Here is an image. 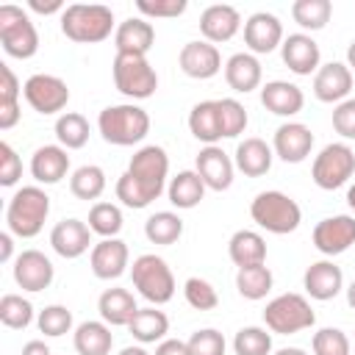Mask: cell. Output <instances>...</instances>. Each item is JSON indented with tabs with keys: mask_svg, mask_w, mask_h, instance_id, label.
Returning <instances> with one entry per match:
<instances>
[{
	"mask_svg": "<svg viewBox=\"0 0 355 355\" xmlns=\"http://www.w3.org/2000/svg\"><path fill=\"white\" fill-rule=\"evenodd\" d=\"M50 244L61 258H80L92 244V227L80 219H61L50 233Z\"/></svg>",
	"mask_w": 355,
	"mask_h": 355,
	"instance_id": "obj_20",
	"label": "cell"
},
{
	"mask_svg": "<svg viewBox=\"0 0 355 355\" xmlns=\"http://www.w3.org/2000/svg\"><path fill=\"white\" fill-rule=\"evenodd\" d=\"M349 89H352V69L347 64L330 61V64L319 67L313 75V94L322 103H338V100L344 103Z\"/></svg>",
	"mask_w": 355,
	"mask_h": 355,
	"instance_id": "obj_17",
	"label": "cell"
},
{
	"mask_svg": "<svg viewBox=\"0 0 355 355\" xmlns=\"http://www.w3.org/2000/svg\"><path fill=\"white\" fill-rule=\"evenodd\" d=\"M250 216L263 230L277 233V236L294 233L300 227V222H302L300 205L283 191H261L250 205Z\"/></svg>",
	"mask_w": 355,
	"mask_h": 355,
	"instance_id": "obj_5",
	"label": "cell"
},
{
	"mask_svg": "<svg viewBox=\"0 0 355 355\" xmlns=\"http://www.w3.org/2000/svg\"><path fill=\"white\" fill-rule=\"evenodd\" d=\"M11 250H14L11 233H0V261H8L11 258Z\"/></svg>",
	"mask_w": 355,
	"mask_h": 355,
	"instance_id": "obj_56",
	"label": "cell"
},
{
	"mask_svg": "<svg viewBox=\"0 0 355 355\" xmlns=\"http://www.w3.org/2000/svg\"><path fill=\"white\" fill-rule=\"evenodd\" d=\"M236 169L244 172L247 178H261L272 169V147L263 139H244L236 147Z\"/></svg>",
	"mask_w": 355,
	"mask_h": 355,
	"instance_id": "obj_28",
	"label": "cell"
},
{
	"mask_svg": "<svg viewBox=\"0 0 355 355\" xmlns=\"http://www.w3.org/2000/svg\"><path fill=\"white\" fill-rule=\"evenodd\" d=\"M178 61H180V69L197 80H208L222 69V55L211 42H186Z\"/></svg>",
	"mask_w": 355,
	"mask_h": 355,
	"instance_id": "obj_14",
	"label": "cell"
},
{
	"mask_svg": "<svg viewBox=\"0 0 355 355\" xmlns=\"http://www.w3.org/2000/svg\"><path fill=\"white\" fill-rule=\"evenodd\" d=\"M89 263H92L94 277H100V280H116L128 269V244L119 241V239H103L100 244L92 247Z\"/></svg>",
	"mask_w": 355,
	"mask_h": 355,
	"instance_id": "obj_16",
	"label": "cell"
},
{
	"mask_svg": "<svg viewBox=\"0 0 355 355\" xmlns=\"http://www.w3.org/2000/svg\"><path fill=\"white\" fill-rule=\"evenodd\" d=\"M31 319H33V305L25 297H19V294H3V300H0V322L6 327L22 330V327L31 324Z\"/></svg>",
	"mask_w": 355,
	"mask_h": 355,
	"instance_id": "obj_41",
	"label": "cell"
},
{
	"mask_svg": "<svg viewBox=\"0 0 355 355\" xmlns=\"http://www.w3.org/2000/svg\"><path fill=\"white\" fill-rule=\"evenodd\" d=\"M313 147V133L302 122H286L275 130V153L286 164H300L311 155Z\"/></svg>",
	"mask_w": 355,
	"mask_h": 355,
	"instance_id": "obj_19",
	"label": "cell"
},
{
	"mask_svg": "<svg viewBox=\"0 0 355 355\" xmlns=\"http://www.w3.org/2000/svg\"><path fill=\"white\" fill-rule=\"evenodd\" d=\"M355 244V216H327L313 227V247L324 255H341Z\"/></svg>",
	"mask_w": 355,
	"mask_h": 355,
	"instance_id": "obj_12",
	"label": "cell"
},
{
	"mask_svg": "<svg viewBox=\"0 0 355 355\" xmlns=\"http://www.w3.org/2000/svg\"><path fill=\"white\" fill-rule=\"evenodd\" d=\"M227 252H230V261L239 269L241 266H255V263H263L266 261V241L255 230H236L230 236Z\"/></svg>",
	"mask_w": 355,
	"mask_h": 355,
	"instance_id": "obj_30",
	"label": "cell"
},
{
	"mask_svg": "<svg viewBox=\"0 0 355 355\" xmlns=\"http://www.w3.org/2000/svg\"><path fill=\"white\" fill-rule=\"evenodd\" d=\"M183 233V219L172 211H158L144 222V236L153 244H175Z\"/></svg>",
	"mask_w": 355,
	"mask_h": 355,
	"instance_id": "obj_38",
	"label": "cell"
},
{
	"mask_svg": "<svg viewBox=\"0 0 355 355\" xmlns=\"http://www.w3.org/2000/svg\"><path fill=\"white\" fill-rule=\"evenodd\" d=\"M50 214V197L39 186H22L6 208L8 230L19 239H33L42 233L44 219Z\"/></svg>",
	"mask_w": 355,
	"mask_h": 355,
	"instance_id": "obj_4",
	"label": "cell"
},
{
	"mask_svg": "<svg viewBox=\"0 0 355 355\" xmlns=\"http://www.w3.org/2000/svg\"><path fill=\"white\" fill-rule=\"evenodd\" d=\"M28 6H31L36 14H55V11L64 14V3H61V0H28Z\"/></svg>",
	"mask_w": 355,
	"mask_h": 355,
	"instance_id": "obj_54",
	"label": "cell"
},
{
	"mask_svg": "<svg viewBox=\"0 0 355 355\" xmlns=\"http://www.w3.org/2000/svg\"><path fill=\"white\" fill-rule=\"evenodd\" d=\"M114 347V336L105 322H83L75 330L78 355H108Z\"/></svg>",
	"mask_w": 355,
	"mask_h": 355,
	"instance_id": "obj_33",
	"label": "cell"
},
{
	"mask_svg": "<svg viewBox=\"0 0 355 355\" xmlns=\"http://www.w3.org/2000/svg\"><path fill=\"white\" fill-rule=\"evenodd\" d=\"M183 291H186V302H189L194 311H214V308L219 305L216 288H214L208 280H202V277H189Z\"/></svg>",
	"mask_w": 355,
	"mask_h": 355,
	"instance_id": "obj_44",
	"label": "cell"
},
{
	"mask_svg": "<svg viewBox=\"0 0 355 355\" xmlns=\"http://www.w3.org/2000/svg\"><path fill=\"white\" fill-rule=\"evenodd\" d=\"M333 128L344 139H355V97L336 105V111H333Z\"/></svg>",
	"mask_w": 355,
	"mask_h": 355,
	"instance_id": "obj_50",
	"label": "cell"
},
{
	"mask_svg": "<svg viewBox=\"0 0 355 355\" xmlns=\"http://www.w3.org/2000/svg\"><path fill=\"white\" fill-rule=\"evenodd\" d=\"M239 28H241V17L227 3L208 6L200 17V31H202L205 42H230L239 33Z\"/></svg>",
	"mask_w": 355,
	"mask_h": 355,
	"instance_id": "obj_22",
	"label": "cell"
},
{
	"mask_svg": "<svg viewBox=\"0 0 355 355\" xmlns=\"http://www.w3.org/2000/svg\"><path fill=\"white\" fill-rule=\"evenodd\" d=\"M236 355H269L272 352V336L263 327H241L233 338Z\"/></svg>",
	"mask_w": 355,
	"mask_h": 355,
	"instance_id": "obj_43",
	"label": "cell"
},
{
	"mask_svg": "<svg viewBox=\"0 0 355 355\" xmlns=\"http://www.w3.org/2000/svg\"><path fill=\"white\" fill-rule=\"evenodd\" d=\"M97 128H100V136L108 144L130 147V144H139L150 133V116H147L144 108H139L133 103L108 105V108L100 111Z\"/></svg>",
	"mask_w": 355,
	"mask_h": 355,
	"instance_id": "obj_3",
	"label": "cell"
},
{
	"mask_svg": "<svg viewBox=\"0 0 355 355\" xmlns=\"http://www.w3.org/2000/svg\"><path fill=\"white\" fill-rule=\"evenodd\" d=\"M114 11L100 3H72L61 14V31L78 44H94L111 36Z\"/></svg>",
	"mask_w": 355,
	"mask_h": 355,
	"instance_id": "obj_2",
	"label": "cell"
},
{
	"mask_svg": "<svg viewBox=\"0 0 355 355\" xmlns=\"http://www.w3.org/2000/svg\"><path fill=\"white\" fill-rule=\"evenodd\" d=\"M69 191L78 200H97L105 191V172L94 164H86V166L75 169L72 178H69Z\"/></svg>",
	"mask_w": 355,
	"mask_h": 355,
	"instance_id": "obj_39",
	"label": "cell"
},
{
	"mask_svg": "<svg viewBox=\"0 0 355 355\" xmlns=\"http://www.w3.org/2000/svg\"><path fill=\"white\" fill-rule=\"evenodd\" d=\"M155 355H191L189 352V344L180 341V338H166L155 347Z\"/></svg>",
	"mask_w": 355,
	"mask_h": 355,
	"instance_id": "obj_52",
	"label": "cell"
},
{
	"mask_svg": "<svg viewBox=\"0 0 355 355\" xmlns=\"http://www.w3.org/2000/svg\"><path fill=\"white\" fill-rule=\"evenodd\" d=\"M236 288L244 300H263L272 291V272L263 263L241 266L236 272Z\"/></svg>",
	"mask_w": 355,
	"mask_h": 355,
	"instance_id": "obj_35",
	"label": "cell"
},
{
	"mask_svg": "<svg viewBox=\"0 0 355 355\" xmlns=\"http://www.w3.org/2000/svg\"><path fill=\"white\" fill-rule=\"evenodd\" d=\"M69 172V155L58 144H44L31 158V175L39 183H58Z\"/></svg>",
	"mask_w": 355,
	"mask_h": 355,
	"instance_id": "obj_26",
	"label": "cell"
},
{
	"mask_svg": "<svg viewBox=\"0 0 355 355\" xmlns=\"http://www.w3.org/2000/svg\"><path fill=\"white\" fill-rule=\"evenodd\" d=\"M136 8L144 17H180L186 11V0H136Z\"/></svg>",
	"mask_w": 355,
	"mask_h": 355,
	"instance_id": "obj_49",
	"label": "cell"
},
{
	"mask_svg": "<svg viewBox=\"0 0 355 355\" xmlns=\"http://www.w3.org/2000/svg\"><path fill=\"white\" fill-rule=\"evenodd\" d=\"M166 172H169L166 150L158 144L141 147L116 180V200H122V205L128 208H147L153 200L161 197Z\"/></svg>",
	"mask_w": 355,
	"mask_h": 355,
	"instance_id": "obj_1",
	"label": "cell"
},
{
	"mask_svg": "<svg viewBox=\"0 0 355 355\" xmlns=\"http://www.w3.org/2000/svg\"><path fill=\"white\" fill-rule=\"evenodd\" d=\"M347 67L355 72V39H352V44L347 47Z\"/></svg>",
	"mask_w": 355,
	"mask_h": 355,
	"instance_id": "obj_57",
	"label": "cell"
},
{
	"mask_svg": "<svg viewBox=\"0 0 355 355\" xmlns=\"http://www.w3.org/2000/svg\"><path fill=\"white\" fill-rule=\"evenodd\" d=\"M22 94H25L28 105H31L33 111L44 114V116H47V114H55V111H61V108H67V103H69V86H67L61 78L44 75V72L31 75V78L25 80V86H22Z\"/></svg>",
	"mask_w": 355,
	"mask_h": 355,
	"instance_id": "obj_11",
	"label": "cell"
},
{
	"mask_svg": "<svg viewBox=\"0 0 355 355\" xmlns=\"http://www.w3.org/2000/svg\"><path fill=\"white\" fill-rule=\"evenodd\" d=\"M0 42L11 58H31L39 50V33L31 17L11 3L0 6Z\"/></svg>",
	"mask_w": 355,
	"mask_h": 355,
	"instance_id": "obj_7",
	"label": "cell"
},
{
	"mask_svg": "<svg viewBox=\"0 0 355 355\" xmlns=\"http://www.w3.org/2000/svg\"><path fill=\"white\" fill-rule=\"evenodd\" d=\"M19 92H22V86H19L17 75L11 72V67L0 64V105L17 103V100H19Z\"/></svg>",
	"mask_w": 355,
	"mask_h": 355,
	"instance_id": "obj_51",
	"label": "cell"
},
{
	"mask_svg": "<svg viewBox=\"0 0 355 355\" xmlns=\"http://www.w3.org/2000/svg\"><path fill=\"white\" fill-rule=\"evenodd\" d=\"M347 302H349V308H355V280H352L349 288H347Z\"/></svg>",
	"mask_w": 355,
	"mask_h": 355,
	"instance_id": "obj_60",
	"label": "cell"
},
{
	"mask_svg": "<svg viewBox=\"0 0 355 355\" xmlns=\"http://www.w3.org/2000/svg\"><path fill=\"white\" fill-rule=\"evenodd\" d=\"M302 283H305V291L313 297V300H333L338 291H341V286H344V275H341V269L333 263V261H316V263H311L308 269H305V277H302Z\"/></svg>",
	"mask_w": 355,
	"mask_h": 355,
	"instance_id": "obj_25",
	"label": "cell"
},
{
	"mask_svg": "<svg viewBox=\"0 0 355 355\" xmlns=\"http://www.w3.org/2000/svg\"><path fill=\"white\" fill-rule=\"evenodd\" d=\"M333 3L330 0H297L291 6V17L305 31H322L330 22Z\"/></svg>",
	"mask_w": 355,
	"mask_h": 355,
	"instance_id": "obj_36",
	"label": "cell"
},
{
	"mask_svg": "<svg viewBox=\"0 0 355 355\" xmlns=\"http://www.w3.org/2000/svg\"><path fill=\"white\" fill-rule=\"evenodd\" d=\"M216 108H219L222 139H236L239 133H244V128H247V111H244V105L239 100H233V97L216 100Z\"/></svg>",
	"mask_w": 355,
	"mask_h": 355,
	"instance_id": "obj_42",
	"label": "cell"
},
{
	"mask_svg": "<svg viewBox=\"0 0 355 355\" xmlns=\"http://www.w3.org/2000/svg\"><path fill=\"white\" fill-rule=\"evenodd\" d=\"M89 227L103 239H116L122 230V211L114 202H94L89 211Z\"/></svg>",
	"mask_w": 355,
	"mask_h": 355,
	"instance_id": "obj_40",
	"label": "cell"
},
{
	"mask_svg": "<svg viewBox=\"0 0 355 355\" xmlns=\"http://www.w3.org/2000/svg\"><path fill=\"white\" fill-rule=\"evenodd\" d=\"M119 355H150V352H147L144 347H125Z\"/></svg>",
	"mask_w": 355,
	"mask_h": 355,
	"instance_id": "obj_59",
	"label": "cell"
},
{
	"mask_svg": "<svg viewBox=\"0 0 355 355\" xmlns=\"http://www.w3.org/2000/svg\"><path fill=\"white\" fill-rule=\"evenodd\" d=\"M22 355H53V352H50V347H47L44 341L33 338V341H28V344L22 347Z\"/></svg>",
	"mask_w": 355,
	"mask_h": 355,
	"instance_id": "obj_55",
	"label": "cell"
},
{
	"mask_svg": "<svg viewBox=\"0 0 355 355\" xmlns=\"http://www.w3.org/2000/svg\"><path fill=\"white\" fill-rule=\"evenodd\" d=\"M347 202H349V208L355 211V183L349 186V191H347Z\"/></svg>",
	"mask_w": 355,
	"mask_h": 355,
	"instance_id": "obj_61",
	"label": "cell"
},
{
	"mask_svg": "<svg viewBox=\"0 0 355 355\" xmlns=\"http://www.w3.org/2000/svg\"><path fill=\"white\" fill-rule=\"evenodd\" d=\"M53 263L44 252L39 250H25L14 261V280L22 291H44L53 283Z\"/></svg>",
	"mask_w": 355,
	"mask_h": 355,
	"instance_id": "obj_13",
	"label": "cell"
},
{
	"mask_svg": "<svg viewBox=\"0 0 355 355\" xmlns=\"http://www.w3.org/2000/svg\"><path fill=\"white\" fill-rule=\"evenodd\" d=\"M275 355H305V349H300V347H283Z\"/></svg>",
	"mask_w": 355,
	"mask_h": 355,
	"instance_id": "obj_58",
	"label": "cell"
},
{
	"mask_svg": "<svg viewBox=\"0 0 355 355\" xmlns=\"http://www.w3.org/2000/svg\"><path fill=\"white\" fill-rule=\"evenodd\" d=\"M311 344L313 355H349V338L338 327H322Z\"/></svg>",
	"mask_w": 355,
	"mask_h": 355,
	"instance_id": "obj_45",
	"label": "cell"
},
{
	"mask_svg": "<svg viewBox=\"0 0 355 355\" xmlns=\"http://www.w3.org/2000/svg\"><path fill=\"white\" fill-rule=\"evenodd\" d=\"M263 322L272 333L291 336L311 327L316 322V313L302 294H280L263 308Z\"/></svg>",
	"mask_w": 355,
	"mask_h": 355,
	"instance_id": "obj_9",
	"label": "cell"
},
{
	"mask_svg": "<svg viewBox=\"0 0 355 355\" xmlns=\"http://www.w3.org/2000/svg\"><path fill=\"white\" fill-rule=\"evenodd\" d=\"M114 44H116V53L122 55H147L150 47L155 44V28L141 17H130L119 22L114 33Z\"/></svg>",
	"mask_w": 355,
	"mask_h": 355,
	"instance_id": "obj_21",
	"label": "cell"
},
{
	"mask_svg": "<svg viewBox=\"0 0 355 355\" xmlns=\"http://www.w3.org/2000/svg\"><path fill=\"white\" fill-rule=\"evenodd\" d=\"M114 86L130 100H147L158 89V75L150 67L147 55H122L114 58Z\"/></svg>",
	"mask_w": 355,
	"mask_h": 355,
	"instance_id": "obj_8",
	"label": "cell"
},
{
	"mask_svg": "<svg viewBox=\"0 0 355 355\" xmlns=\"http://www.w3.org/2000/svg\"><path fill=\"white\" fill-rule=\"evenodd\" d=\"M133 286L139 288V294L153 302V305H164L175 297V277H172V269L166 266L164 258L147 252V255H139L133 261Z\"/></svg>",
	"mask_w": 355,
	"mask_h": 355,
	"instance_id": "obj_6",
	"label": "cell"
},
{
	"mask_svg": "<svg viewBox=\"0 0 355 355\" xmlns=\"http://www.w3.org/2000/svg\"><path fill=\"white\" fill-rule=\"evenodd\" d=\"M55 139L61 141V147L67 150H80L89 141V122L83 114L67 111L55 119Z\"/></svg>",
	"mask_w": 355,
	"mask_h": 355,
	"instance_id": "obj_37",
	"label": "cell"
},
{
	"mask_svg": "<svg viewBox=\"0 0 355 355\" xmlns=\"http://www.w3.org/2000/svg\"><path fill=\"white\" fill-rule=\"evenodd\" d=\"M261 103L266 111L277 114V116H294L302 111L305 105V94L300 86L288 83V80H269L261 89Z\"/></svg>",
	"mask_w": 355,
	"mask_h": 355,
	"instance_id": "obj_24",
	"label": "cell"
},
{
	"mask_svg": "<svg viewBox=\"0 0 355 355\" xmlns=\"http://www.w3.org/2000/svg\"><path fill=\"white\" fill-rule=\"evenodd\" d=\"M280 55L294 75H311L319 67V44L308 33H291L288 39H283Z\"/></svg>",
	"mask_w": 355,
	"mask_h": 355,
	"instance_id": "obj_23",
	"label": "cell"
},
{
	"mask_svg": "<svg viewBox=\"0 0 355 355\" xmlns=\"http://www.w3.org/2000/svg\"><path fill=\"white\" fill-rule=\"evenodd\" d=\"M19 122V103H11V105H0V128L8 130Z\"/></svg>",
	"mask_w": 355,
	"mask_h": 355,
	"instance_id": "obj_53",
	"label": "cell"
},
{
	"mask_svg": "<svg viewBox=\"0 0 355 355\" xmlns=\"http://www.w3.org/2000/svg\"><path fill=\"white\" fill-rule=\"evenodd\" d=\"M355 172V153L347 144H327L311 166V178L319 189L333 191L338 186H344Z\"/></svg>",
	"mask_w": 355,
	"mask_h": 355,
	"instance_id": "obj_10",
	"label": "cell"
},
{
	"mask_svg": "<svg viewBox=\"0 0 355 355\" xmlns=\"http://www.w3.org/2000/svg\"><path fill=\"white\" fill-rule=\"evenodd\" d=\"M189 130L194 139L205 141V144H214L222 139V128H219V108H216V100H202L191 108L189 114Z\"/></svg>",
	"mask_w": 355,
	"mask_h": 355,
	"instance_id": "obj_31",
	"label": "cell"
},
{
	"mask_svg": "<svg viewBox=\"0 0 355 355\" xmlns=\"http://www.w3.org/2000/svg\"><path fill=\"white\" fill-rule=\"evenodd\" d=\"M225 80H227V86L233 92H241V94L258 89V83H261V64H258V58L252 53L230 55L227 64H225Z\"/></svg>",
	"mask_w": 355,
	"mask_h": 355,
	"instance_id": "obj_29",
	"label": "cell"
},
{
	"mask_svg": "<svg viewBox=\"0 0 355 355\" xmlns=\"http://www.w3.org/2000/svg\"><path fill=\"white\" fill-rule=\"evenodd\" d=\"M197 175L202 178L205 189L225 191V189H230V183H233V161H230V155H227L222 147L208 144V147L200 150V155H197Z\"/></svg>",
	"mask_w": 355,
	"mask_h": 355,
	"instance_id": "obj_15",
	"label": "cell"
},
{
	"mask_svg": "<svg viewBox=\"0 0 355 355\" xmlns=\"http://www.w3.org/2000/svg\"><path fill=\"white\" fill-rule=\"evenodd\" d=\"M244 44L252 53H272L277 44H283V25L275 14L258 11L244 22Z\"/></svg>",
	"mask_w": 355,
	"mask_h": 355,
	"instance_id": "obj_18",
	"label": "cell"
},
{
	"mask_svg": "<svg viewBox=\"0 0 355 355\" xmlns=\"http://www.w3.org/2000/svg\"><path fill=\"white\" fill-rule=\"evenodd\" d=\"M22 178V161L8 141H0V186H14Z\"/></svg>",
	"mask_w": 355,
	"mask_h": 355,
	"instance_id": "obj_48",
	"label": "cell"
},
{
	"mask_svg": "<svg viewBox=\"0 0 355 355\" xmlns=\"http://www.w3.org/2000/svg\"><path fill=\"white\" fill-rule=\"evenodd\" d=\"M191 355H225V336L214 327L197 330L191 333V338L186 341Z\"/></svg>",
	"mask_w": 355,
	"mask_h": 355,
	"instance_id": "obj_47",
	"label": "cell"
},
{
	"mask_svg": "<svg viewBox=\"0 0 355 355\" xmlns=\"http://www.w3.org/2000/svg\"><path fill=\"white\" fill-rule=\"evenodd\" d=\"M97 311L103 316L105 324H114V327H128L130 319L136 316V300L128 288H105L97 300Z\"/></svg>",
	"mask_w": 355,
	"mask_h": 355,
	"instance_id": "obj_27",
	"label": "cell"
},
{
	"mask_svg": "<svg viewBox=\"0 0 355 355\" xmlns=\"http://www.w3.org/2000/svg\"><path fill=\"white\" fill-rule=\"evenodd\" d=\"M130 336L139 341V344H155L166 336L169 330V319L164 311H155V308H139L136 316L130 319L128 324Z\"/></svg>",
	"mask_w": 355,
	"mask_h": 355,
	"instance_id": "obj_32",
	"label": "cell"
},
{
	"mask_svg": "<svg viewBox=\"0 0 355 355\" xmlns=\"http://www.w3.org/2000/svg\"><path fill=\"white\" fill-rule=\"evenodd\" d=\"M72 327V311L64 308V305H47L42 313H39V330L44 336H64L69 333Z\"/></svg>",
	"mask_w": 355,
	"mask_h": 355,
	"instance_id": "obj_46",
	"label": "cell"
},
{
	"mask_svg": "<svg viewBox=\"0 0 355 355\" xmlns=\"http://www.w3.org/2000/svg\"><path fill=\"white\" fill-rule=\"evenodd\" d=\"M205 194V183L197 172L183 169L169 180V202L175 208H194Z\"/></svg>",
	"mask_w": 355,
	"mask_h": 355,
	"instance_id": "obj_34",
	"label": "cell"
}]
</instances>
